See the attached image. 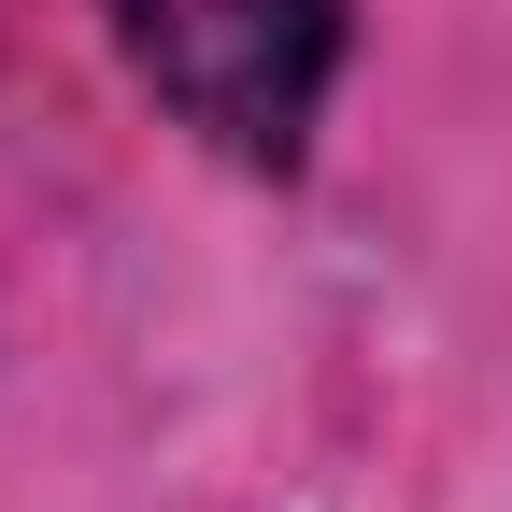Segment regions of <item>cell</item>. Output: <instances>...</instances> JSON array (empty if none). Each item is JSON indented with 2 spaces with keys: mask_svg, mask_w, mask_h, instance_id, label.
Wrapping results in <instances>:
<instances>
[{
  "mask_svg": "<svg viewBox=\"0 0 512 512\" xmlns=\"http://www.w3.org/2000/svg\"><path fill=\"white\" fill-rule=\"evenodd\" d=\"M128 72H143L214 157L242 171H299L313 114L342 86V29L356 0H100Z\"/></svg>",
  "mask_w": 512,
  "mask_h": 512,
  "instance_id": "cell-1",
  "label": "cell"
}]
</instances>
